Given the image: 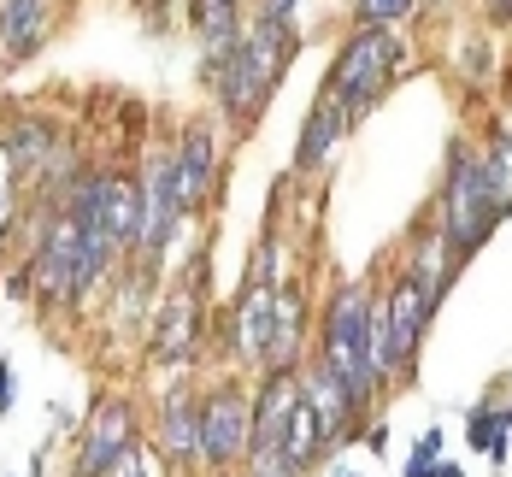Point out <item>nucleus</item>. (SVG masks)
<instances>
[{"label":"nucleus","mask_w":512,"mask_h":477,"mask_svg":"<svg viewBox=\"0 0 512 477\" xmlns=\"http://www.w3.org/2000/svg\"><path fill=\"white\" fill-rule=\"evenodd\" d=\"M101 224L118 236V248H136L148 230V183L136 171H106L101 177Z\"/></svg>","instance_id":"9d476101"},{"label":"nucleus","mask_w":512,"mask_h":477,"mask_svg":"<svg viewBox=\"0 0 512 477\" xmlns=\"http://www.w3.org/2000/svg\"><path fill=\"white\" fill-rule=\"evenodd\" d=\"M318 360L336 371V383L354 395V407L365 413L377 395V366H371V289L365 283H342L324 307L318 324Z\"/></svg>","instance_id":"f03ea898"},{"label":"nucleus","mask_w":512,"mask_h":477,"mask_svg":"<svg viewBox=\"0 0 512 477\" xmlns=\"http://www.w3.org/2000/svg\"><path fill=\"white\" fill-rule=\"evenodd\" d=\"M53 154V130L42 118H18L12 130H6V165L18 171V177H30L36 165H48Z\"/></svg>","instance_id":"f3484780"},{"label":"nucleus","mask_w":512,"mask_h":477,"mask_svg":"<svg viewBox=\"0 0 512 477\" xmlns=\"http://www.w3.org/2000/svg\"><path fill=\"white\" fill-rule=\"evenodd\" d=\"M48 0H0V42L12 59H30V53L48 42Z\"/></svg>","instance_id":"2eb2a0df"},{"label":"nucleus","mask_w":512,"mask_h":477,"mask_svg":"<svg viewBox=\"0 0 512 477\" xmlns=\"http://www.w3.org/2000/svg\"><path fill=\"white\" fill-rule=\"evenodd\" d=\"M507 430H512V407H507V401H489V407H477V413H471L465 442H471V448H495V442H507Z\"/></svg>","instance_id":"a211bd4d"},{"label":"nucleus","mask_w":512,"mask_h":477,"mask_svg":"<svg viewBox=\"0 0 512 477\" xmlns=\"http://www.w3.org/2000/svg\"><path fill=\"white\" fill-rule=\"evenodd\" d=\"M507 218V201L495 195V183H489V171H483V154H471L465 142L448 148V183H442V271H448V283H454V271H460L483 242H489V230Z\"/></svg>","instance_id":"f257e3e1"},{"label":"nucleus","mask_w":512,"mask_h":477,"mask_svg":"<svg viewBox=\"0 0 512 477\" xmlns=\"http://www.w3.org/2000/svg\"><path fill=\"white\" fill-rule=\"evenodd\" d=\"M248 424H254V401L242 383H218L201 395V466L224 472L248 454Z\"/></svg>","instance_id":"39448f33"},{"label":"nucleus","mask_w":512,"mask_h":477,"mask_svg":"<svg viewBox=\"0 0 512 477\" xmlns=\"http://www.w3.org/2000/svg\"><path fill=\"white\" fill-rule=\"evenodd\" d=\"M77 254H83V224L59 207L48 224V242L36 248V265H30V283L42 301H77Z\"/></svg>","instance_id":"0eeeda50"},{"label":"nucleus","mask_w":512,"mask_h":477,"mask_svg":"<svg viewBox=\"0 0 512 477\" xmlns=\"http://www.w3.org/2000/svg\"><path fill=\"white\" fill-rule=\"evenodd\" d=\"M301 377V395H307V407H312V419H318V430H324V448H336L348 430H354L365 413L354 407V395L336 383V371L324 366V360H312L307 371H295Z\"/></svg>","instance_id":"1a4fd4ad"},{"label":"nucleus","mask_w":512,"mask_h":477,"mask_svg":"<svg viewBox=\"0 0 512 477\" xmlns=\"http://www.w3.org/2000/svg\"><path fill=\"white\" fill-rule=\"evenodd\" d=\"M442 289H448L442 271H424V277L407 271V277H395L389 295L377 301V307H383V336H389V371H401V377L412 371L418 342H424V324H430V313H436Z\"/></svg>","instance_id":"20e7f679"},{"label":"nucleus","mask_w":512,"mask_h":477,"mask_svg":"<svg viewBox=\"0 0 512 477\" xmlns=\"http://www.w3.org/2000/svg\"><path fill=\"white\" fill-rule=\"evenodd\" d=\"M342 130H348L342 106L330 101V95H318L312 112H307V130H301V148H295V171H318V165H330L336 142H342Z\"/></svg>","instance_id":"4468645a"},{"label":"nucleus","mask_w":512,"mask_h":477,"mask_svg":"<svg viewBox=\"0 0 512 477\" xmlns=\"http://www.w3.org/2000/svg\"><path fill=\"white\" fill-rule=\"evenodd\" d=\"M436 454H442V430H424L407 460V477H436Z\"/></svg>","instance_id":"412c9836"},{"label":"nucleus","mask_w":512,"mask_h":477,"mask_svg":"<svg viewBox=\"0 0 512 477\" xmlns=\"http://www.w3.org/2000/svg\"><path fill=\"white\" fill-rule=\"evenodd\" d=\"M159 454H165L171 466L201 460V401H195L189 383H171V395H165V413H159Z\"/></svg>","instance_id":"9b49d317"},{"label":"nucleus","mask_w":512,"mask_h":477,"mask_svg":"<svg viewBox=\"0 0 512 477\" xmlns=\"http://www.w3.org/2000/svg\"><path fill=\"white\" fill-rule=\"evenodd\" d=\"M412 0H359V24H401Z\"/></svg>","instance_id":"4be33fe9"},{"label":"nucleus","mask_w":512,"mask_h":477,"mask_svg":"<svg viewBox=\"0 0 512 477\" xmlns=\"http://www.w3.org/2000/svg\"><path fill=\"white\" fill-rule=\"evenodd\" d=\"M130 442H136V407H130L124 395H106L101 407L89 413V430H83V442H77V472L71 477H106L124 460Z\"/></svg>","instance_id":"423d86ee"},{"label":"nucleus","mask_w":512,"mask_h":477,"mask_svg":"<svg viewBox=\"0 0 512 477\" xmlns=\"http://www.w3.org/2000/svg\"><path fill=\"white\" fill-rule=\"evenodd\" d=\"M271 313H277V289H271V277H248L242 301L230 307V336H224L236 360L265 366V354H271Z\"/></svg>","instance_id":"6e6552de"},{"label":"nucleus","mask_w":512,"mask_h":477,"mask_svg":"<svg viewBox=\"0 0 512 477\" xmlns=\"http://www.w3.org/2000/svg\"><path fill=\"white\" fill-rule=\"evenodd\" d=\"M171 177H177V201L183 207H195V201L212 195V136L206 130L183 136V148L171 154Z\"/></svg>","instance_id":"dca6fc26"},{"label":"nucleus","mask_w":512,"mask_h":477,"mask_svg":"<svg viewBox=\"0 0 512 477\" xmlns=\"http://www.w3.org/2000/svg\"><path fill=\"white\" fill-rule=\"evenodd\" d=\"M195 30L206 42V71L224 65L230 53L242 48L248 24H242V0H195Z\"/></svg>","instance_id":"ddd939ff"},{"label":"nucleus","mask_w":512,"mask_h":477,"mask_svg":"<svg viewBox=\"0 0 512 477\" xmlns=\"http://www.w3.org/2000/svg\"><path fill=\"white\" fill-rule=\"evenodd\" d=\"M395 65H401V42H395V30H389V24H359L354 36H348V48L330 59L318 95H330V101L342 106V118L359 124V118L377 106V95L389 89Z\"/></svg>","instance_id":"7ed1b4c3"},{"label":"nucleus","mask_w":512,"mask_h":477,"mask_svg":"<svg viewBox=\"0 0 512 477\" xmlns=\"http://www.w3.org/2000/svg\"><path fill=\"white\" fill-rule=\"evenodd\" d=\"M259 12H265V18H289V12H295V0H265Z\"/></svg>","instance_id":"5701e85b"},{"label":"nucleus","mask_w":512,"mask_h":477,"mask_svg":"<svg viewBox=\"0 0 512 477\" xmlns=\"http://www.w3.org/2000/svg\"><path fill=\"white\" fill-rule=\"evenodd\" d=\"M106 477H165V472H159V454H154V448H136V442H130V448H124V460H118Z\"/></svg>","instance_id":"aec40b11"},{"label":"nucleus","mask_w":512,"mask_h":477,"mask_svg":"<svg viewBox=\"0 0 512 477\" xmlns=\"http://www.w3.org/2000/svg\"><path fill=\"white\" fill-rule=\"evenodd\" d=\"M195 342H201V301H195V283H189V289H177V295H171V307H165V318H159L154 360L177 366V360H189V354H195Z\"/></svg>","instance_id":"f8f14e48"},{"label":"nucleus","mask_w":512,"mask_h":477,"mask_svg":"<svg viewBox=\"0 0 512 477\" xmlns=\"http://www.w3.org/2000/svg\"><path fill=\"white\" fill-rule=\"evenodd\" d=\"M483 171H489L495 195H501V201H507V212H512V136H495V142H489V154H483Z\"/></svg>","instance_id":"6ab92c4d"},{"label":"nucleus","mask_w":512,"mask_h":477,"mask_svg":"<svg viewBox=\"0 0 512 477\" xmlns=\"http://www.w3.org/2000/svg\"><path fill=\"white\" fill-rule=\"evenodd\" d=\"M489 18L495 24H512V0H489Z\"/></svg>","instance_id":"b1692460"}]
</instances>
